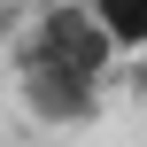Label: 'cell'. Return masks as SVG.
Returning <instances> with one entry per match:
<instances>
[{
  "label": "cell",
  "instance_id": "obj_5",
  "mask_svg": "<svg viewBox=\"0 0 147 147\" xmlns=\"http://www.w3.org/2000/svg\"><path fill=\"white\" fill-rule=\"evenodd\" d=\"M124 62H132V93L147 101V47H140V54H124Z\"/></svg>",
  "mask_w": 147,
  "mask_h": 147
},
{
  "label": "cell",
  "instance_id": "obj_2",
  "mask_svg": "<svg viewBox=\"0 0 147 147\" xmlns=\"http://www.w3.org/2000/svg\"><path fill=\"white\" fill-rule=\"evenodd\" d=\"M31 31H39L62 62H78L85 78H109V70L124 62V39L101 23V8H93V0H54V8H39V16H31Z\"/></svg>",
  "mask_w": 147,
  "mask_h": 147
},
{
  "label": "cell",
  "instance_id": "obj_4",
  "mask_svg": "<svg viewBox=\"0 0 147 147\" xmlns=\"http://www.w3.org/2000/svg\"><path fill=\"white\" fill-rule=\"evenodd\" d=\"M31 16H39V8H31V0H0V47H16V39H23V23H31Z\"/></svg>",
  "mask_w": 147,
  "mask_h": 147
},
{
  "label": "cell",
  "instance_id": "obj_3",
  "mask_svg": "<svg viewBox=\"0 0 147 147\" xmlns=\"http://www.w3.org/2000/svg\"><path fill=\"white\" fill-rule=\"evenodd\" d=\"M93 8H101V23L124 39V54H140V47H147V0H93Z\"/></svg>",
  "mask_w": 147,
  "mask_h": 147
},
{
  "label": "cell",
  "instance_id": "obj_1",
  "mask_svg": "<svg viewBox=\"0 0 147 147\" xmlns=\"http://www.w3.org/2000/svg\"><path fill=\"white\" fill-rule=\"evenodd\" d=\"M8 62H16V101H23V116H39L47 132H78V124L101 116V78H85L78 62H62L31 23H23V39L8 47Z\"/></svg>",
  "mask_w": 147,
  "mask_h": 147
}]
</instances>
